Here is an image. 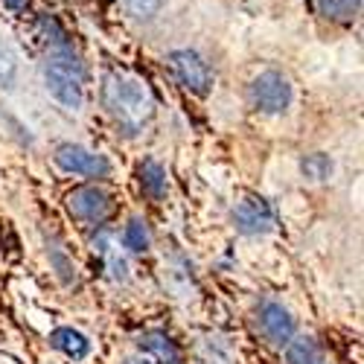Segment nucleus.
Segmentation results:
<instances>
[{
    "label": "nucleus",
    "instance_id": "1",
    "mask_svg": "<svg viewBox=\"0 0 364 364\" xmlns=\"http://www.w3.org/2000/svg\"><path fill=\"white\" fill-rule=\"evenodd\" d=\"M102 102L108 114L129 132L143 129L149 123V117L155 114V102H151L149 87L140 79L126 73H108L102 79Z\"/></svg>",
    "mask_w": 364,
    "mask_h": 364
},
{
    "label": "nucleus",
    "instance_id": "2",
    "mask_svg": "<svg viewBox=\"0 0 364 364\" xmlns=\"http://www.w3.org/2000/svg\"><path fill=\"white\" fill-rule=\"evenodd\" d=\"M44 85L47 94L70 111H79L85 102V70L70 44H50L44 58Z\"/></svg>",
    "mask_w": 364,
    "mask_h": 364
},
{
    "label": "nucleus",
    "instance_id": "3",
    "mask_svg": "<svg viewBox=\"0 0 364 364\" xmlns=\"http://www.w3.org/2000/svg\"><path fill=\"white\" fill-rule=\"evenodd\" d=\"M251 105L259 114H283L291 105V85L280 70H262L251 82Z\"/></svg>",
    "mask_w": 364,
    "mask_h": 364
},
{
    "label": "nucleus",
    "instance_id": "4",
    "mask_svg": "<svg viewBox=\"0 0 364 364\" xmlns=\"http://www.w3.org/2000/svg\"><path fill=\"white\" fill-rule=\"evenodd\" d=\"M53 161L68 175H82V178H108L111 175L108 158L87 146H79V143H62L55 149Z\"/></svg>",
    "mask_w": 364,
    "mask_h": 364
},
{
    "label": "nucleus",
    "instance_id": "5",
    "mask_svg": "<svg viewBox=\"0 0 364 364\" xmlns=\"http://www.w3.org/2000/svg\"><path fill=\"white\" fill-rule=\"evenodd\" d=\"M166 62H169L175 79L184 85L190 94H196V97H207L210 94V87H213V73H210L201 53H196V50H172L166 55Z\"/></svg>",
    "mask_w": 364,
    "mask_h": 364
},
{
    "label": "nucleus",
    "instance_id": "6",
    "mask_svg": "<svg viewBox=\"0 0 364 364\" xmlns=\"http://www.w3.org/2000/svg\"><path fill=\"white\" fill-rule=\"evenodd\" d=\"M68 210L85 225H102L114 213V196L97 184L76 187L73 193H68Z\"/></svg>",
    "mask_w": 364,
    "mask_h": 364
},
{
    "label": "nucleus",
    "instance_id": "7",
    "mask_svg": "<svg viewBox=\"0 0 364 364\" xmlns=\"http://www.w3.org/2000/svg\"><path fill=\"white\" fill-rule=\"evenodd\" d=\"M257 329H259V336L268 344L286 347L289 338L294 336V318H291V312L283 306V303L265 300V303H259V309H257Z\"/></svg>",
    "mask_w": 364,
    "mask_h": 364
},
{
    "label": "nucleus",
    "instance_id": "8",
    "mask_svg": "<svg viewBox=\"0 0 364 364\" xmlns=\"http://www.w3.org/2000/svg\"><path fill=\"white\" fill-rule=\"evenodd\" d=\"M233 225L239 233L245 236H259V233H268L271 228H274V210H271V204L259 196H248L242 198L233 210Z\"/></svg>",
    "mask_w": 364,
    "mask_h": 364
},
{
    "label": "nucleus",
    "instance_id": "9",
    "mask_svg": "<svg viewBox=\"0 0 364 364\" xmlns=\"http://www.w3.org/2000/svg\"><path fill=\"white\" fill-rule=\"evenodd\" d=\"M137 350H140V355L158 361V364H181V353L166 332H155V329L143 332L137 338Z\"/></svg>",
    "mask_w": 364,
    "mask_h": 364
},
{
    "label": "nucleus",
    "instance_id": "10",
    "mask_svg": "<svg viewBox=\"0 0 364 364\" xmlns=\"http://www.w3.org/2000/svg\"><path fill=\"white\" fill-rule=\"evenodd\" d=\"M50 344H53L58 353H65L68 358H73V361H82V358L90 353L87 336H82V332L73 329V326H58V329H53V332H50Z\"/></svg>",
    "mask_w": 364,
    "mask_h": 364
},
{
    "label": "nucleus",
    "instance_id": "11",
    "mask_svg": "<svg viewBox=\"0 0 364 364\" xmlns=\"http://www.w3.org/2000/svg\"><path fill=\"white\" fill-rule=\"evenodd\" d=\"M286 364H326V355L312 336H291L286 344Z\"/></svg>",
    "mask_w": 364,
    "mask_h": 364
},
{
    "label": "nucleus",
    "instance_id": "12",
    "mask_svg": "<svg viewBox=\"0 0 364 364\" xmlns=\"http://www.w3.org/2000/svg\"><path fill=\"white\" fill-rule=\"evenodd\" d=\"M137 175H140L143 193H149L151 198H164V196H166L169 181H166V169H164L158 161H143L140 169H137Z\"/></svg>",
    "mask_w": 364,
    "mask_h": 364
},
{
    "label": "nucleus",
    "instance_id": "13",
    "mask_svg": "<svg viewBox=\"0 0 364 364\" xmlns=\"http://www.w3.org/2000/svg\"><path fill=\"white\" fill-rule=\"evenodd\" d=\"M318 9L326 21L353 23L361 12V0H318Z\"/></svg>",
    "mask_w": 364,
    "mask_h": 364
},
{
    "label": "nucleus",
    "instance_id": "14",
    "mask_svg": "<svg viewBox=\"0 0 364 364\" xmlns=\"http://www.w3.org/2000/svg\"><path fill=\"white\" fill-rule=\"evenodd\" d=\"M332 158L329 155H323V151H312V155H306L300 161V175L306 178V181H312V184H321V181H326L329 175H332Z\"/></svg>",
    "mask_w": 364,
    "mask_h": 364
},
{
    "label": "nucleus",
    "instance_id": "15",
    "mask_svg": "<svg viewBox=\"0 0 364 364\" xmlns=\"http://www.w3.org/2000/svg\"><path fill=\"white\" fill-rule=\"evenodd\" d=\"M149 242H151V236H149V225L143 219H132L123 228V248H129L132 254L149 251Z\"/></svg>",
    "mask_w": 364,
    "mask_h": 364
},
{
    "label": "nucleus",
    "instance_id": "16",
    "mask_svg": "<svg viewBox=\"0 0 364 364\" xmlns=\"http://www.w3.org/2000/svg\"><path fill=\"white\" fill-rule=\"evenodd\" d=\"M15 79H18V62H15V53L12 47L0 38V87H15Z\"/></svg>",
    "mask_w": 364,
    "mask_h": 364
},
{
    "label": "nucleus",
    "instance_id": "17",
    "mask_svg": "<svg viewBox=\"0 0 364 364\" xmlns=\"http://www.w3.org/2000/svg\"><path fill=\"white\" fill-rule=\"evenodd\" d=\"M100 254L105 257V262H108V271H111V277L114 280H119V283H126L129 280V265H126V259L119 257L117 251H111V242L102 236L100 239Z\"/></svg>",
    "mask_w": 364,
    "mask_h": 364
},
{
    "label": "nucleus",
    "instance_id": "18",
    "mask_svg": "<svg viewBox=\"0 0 364 364\" xmlns=\"http://www.w3.org/2000/svg\"><path fill=\"white\" fill-rule=\"evenodd\" d=\"M123 6L129 9L132 18H137V21H151V18L161 12L164 0H123Z\"/></svg>",
    "mask_w": 364,
    "mask_h": 364
},
{
    "label": "nucleus",
    "instance_id": "19",
    "mask_svg": "<svg viewBox=\"0 0 364 364\" xmlns=\"http://www.w3.org/2000/svg\"><path fill=\"white\" fill-rule=\"evenodd\" d=\"M50 254H53V265H55V268H58V274H62V277H65V280H70V271H73V265H70V262H68V257H65V254H58V251H55V248H53V251H50Z\"/></svg>",
    "mask_w": 364,
    "mask_h": 364
},
{
    "label": "nucleus",
    "instance_id": "20",
    "mask_svg": "<svg viewBox=\"0 0 364 364\" xmlns=\"http://www.w3.org/2000/svg\"><path fill=\"white\" fill-rule=\"evenodd\" d=\"M26 4H29V0H4V6H6V9H12V12H23V9H26Z\"/></svg>",
    "mask_w": 364,
    "mask_h": 364
},
{
    "label": "nucleus",
    "instance_id": "21",
    "mask_svg": "<svg viewBox=\"0 0 364 364\" xmlns=\"http://www.w3.org/2000/svg\"><path fill=\"white\" fill-rule=\"evenodd\" d=\"M126 364H158V361H151V358H146V355H140V358H129Z\"/></svg>",
    "mask_w": 364,
    "mask_h": 364
}]
</instances>
